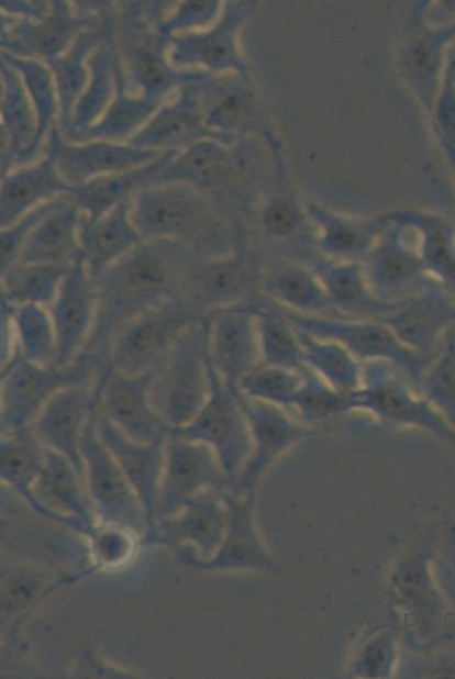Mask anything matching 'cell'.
<instances>
[{
    "mask_svg": "<svg viewBox=\"0 0 455 679\" xmlns=\"http://www.w3.org/2000/svg\"><path fill=\"white\" fill-rule=\"evenodd\" d=\"M292 408L308 420H323L346 411L347 396L331 388L311 369L303 375Z\"/></svg>",
    "mask_w": 455,
    "mask_h": 679,
    "instance_id": "obj_28",
    "label": "cell"
},
{
    "mask_svg": "<svg viewBox=\"0 0 455 679\" xmlns=\"http://www.w3.org/2000/svg\"><path fill=\"white\" fill-rule=\"evenodd\" d=\"M70 220L56 218L46 222L27 242L16 263H64L78 260Z\"/></svg>",
    "mask_w": 455,
    "mask_h": 679,
    "instance_id": "obj_27",
    "label": "cell"
},
{
    "mask_svg": "<svg viewBox=\"0 0 455 679\" xmlns=\"http://www.w3.org/2000/svg\"><path fill=\"white\" fill-rule=\"evenodd\" d=\"M101 388L73 386L58 392L30 426L42 443L66 457L81 471V438L87 423L100 404Z\"/></svg>",
    "mask_w": 455,
    "mask_h": 679,
    "instance_id": "obj_11",
    "label": "cell"
},
{
    "mask_svg": "<svg viewBox=\"0 0 455 679\" xmlns=\"http://www.w3.org/2000/svg\"><path fill=\"white\" fill-rule=\"evenodd\" d=\"M151 372L129 375L107 367L99 377V409L131 438L142 443L166 442L170 428L149 400Z\"/></svg>",
    "mask_w": 455,
    "mask_h": 679,
    "instance_id": "obj_8",
    "label": "cell"
},
{
    "mask_svg": "<svg viewBox=\"0 0 455 679\" xmlns=\"http://www.w3.org/2000/svg\"><path fill=\"white\" fill-rule=\"evenodd\" d=\"M258 297L207 315L211 363L236 393L244 377L262 364L255 320Z\"/></svg>",
    "mask_w": 455,
    "mask_h": 679,
    "instance_id": "obj_6",
    "label": "cell"
},
{
    "mask_svg": "<svg viewBox=\"0 0 455 679\" xmlns=\"http://www.w3.org/2000/svg\"><path fill=\"white\" fill-rule=\"evenodd\" d=\"M126 548L124 539L116 534H108L100 541L99 549L104 559L112 560L120 558Z\"/></svg>",
    "mask_w": 455,
    "mask_h": 679,
    "instance_id": "obj_35",
    "label": "cell"
},
{
    "mask_svg": "<svg viewBox=\"0 0 455 679\" xmlns=\"http://www.w3.org/2000/svg\"><path fill=\"white\" fill-rule=\"evenodd\" d=\"M255 320L263 365L300 374L311 370L298 333L287 320L281 307L262 294L258 297Z\"/></svg>",
    "mask_w": 455,
    "mask_h": 679,
    "instance_id": "obj_18",
    "label": "cell"
},
{
    "mask_svg": "<svg viewBox=\"0 0 455 679\" xmlns=\"http://www.w3.org/2000/svg\"><path fill=\"white\" fill-rule=\"evenodd\" d=\"M207 53L209 57H215V56H221V54L223 53V49L218 45H213L207 49Z\"/></svg>",
    "mask_w": 455,
    "mask_h": 679,
    "instance_id": "obj_40",
    "label": "cell"
},
{
    "mask_svg": "<svg viewBox=\"0 0 455 679\" xmlns=\"http://www.w3.org/2000/svg\"><path fill=\"white\" fill-rule=\"evenodd\" d=\"M420 258L406 245L382 248L363 268L369 289L377 298L390 303H399L420 293L432 280Z\"/></svg>",
    "mask_w": 455,
    "mask_h": 679,
    "instance_id": "obj_15",
    "label": "cell"
},
{
    "mask_svg": "<svg viewBox=\"0 0 455 679\" xmlns=\"http://www.w3.org/2000/svg\"><path fill=\"white\" fill-rule=\"evenodd\" d=\"M197 213L187 205L167 201L147 208L141 215L143 231L151 234H178L196 224Z\"/></svg>",
    "mask_w": 455,
    "mask_h": 679,
    "instance_id": "obj_30",
    "label": "cell"
},
{
    "mask_svg": "<svg viewBox=\"0 0 455 679\" xmlns=\"http://www.w3.org/2000/svg\"><path fill=\"white\" fill-rule=\"evenodd\" d=\"M208 368L210 393L206 404L191 423L171 432L208 445L224 466L232 467L246 449L248 423L240 401L241 393L224 385L211 363L209 352Z\"/></svg>",
    "mask_w": 455,
    "mask_h": 679,
    "instance_id": "obj_7",
    "label": "cell"
},
{
    "mask_svg": "<svg viewBox=\"0 0 455 679\" xmlns=\"http://www.w3.org/2000/svg\"><path fill=\"white\" fill-rule=\"evenodd\" d=\"M41 187L42 181L40 180L32 179L22 181L11 187V190L7 196V202L10 208L16 209L34 197L33 194H35Z\"/></svg>",
    "mask_w": 455,
    "mask_h": 679,
    "instance_id": "obj_34",
    "label": "cell"
},
{
    "mask_svg": "<svg viewBox=\"0 0 455 679\" xmlns=\"http://www.w3.org/2000/svg\"><path fill=\"white\" fill-rule=\"evenodd\" d=\"M387 365L364 364L362 385L347 396V410L363 409L391 423L430 425L435 418L430 402L397 379Z\"/></svg>",
    "mask_w": 455,
    "mask_h": 679,
    "instance_id": "obj_12",
    "label": "cell"
},
{
    "mask_svg": "<svg viewBox=\"0 0 455 679\" xmlns=\"http://www.w3.org/2000/svg\"><path fill=\"white\" fill-rule=\"evenodd\" d=\"M358 242V234L343 225L333 229L326 238L328 246L336 254H349L354 252Z\"/></svg>",
    "mask_w": 455,
    "mask_h": 679,
    "instance_id": "obj_33",
    "label": "cell"
},
{
    "mask_svg": "<svg viewBox=\"0 0 455 679\" xmlns=\"http://www.w3.org/2000/svg\"><path fill=\"white\" fill-rule=\"evenodd\" d=\"M32 586L29 581L24 579H15L11 585L7 588V597L10 603H21L26 602L32 595Z\"/></svg>",
    "mask_w": 455,
    "mask_h": 679,
    "instance_id": "obj_36",
    "label": "cell"
},
{
    "mask_svg": "<svg viewBox=\"0 0 455 679\" xmlns=\"http://www.w3.org/2000/svg\"><path fill=\"white\" fill-rule=\"evenodd\" d=\"M196 261L178 248L152 245L111 264L95 279L96 319L80 356L91 359L103 371L121 331L141 314L180 296Z\"/></svg>",
    "mask_w": 455,
    "mask_h": 679,
    "instance_id": "obj_1",
    "label": "cell"
},
{
    "mask_svg": "<svg viewBox=\"0 0 455 679\" xmlns=\"http://www.w3.org/2000/svg\"><path fill=\"white\" fill-rule=\"evenodd\" d=\"M281 309L296 330L343 346L362 364H389L404 375L415 393H422L426 358L403 345L382 321L310 316Z\"/></svg>",
    "mask_w": 455,
    "mask_h": 679,
    "instance_id": "obj_4",
    "label": "cell"
},
{
    "mask_svg": "<svg viewBox=\"0 0 455 679\" xmlns=\"http://www.w3.org/2000/svg\"><path fill=\"white\" fill-rule=\"evenodd\" d=\"M264 275L243 257L197 260L189 270L180 296L202 314L260 296Z\"/></svg>",
    "mask_w": 455,
    "mask_h": 679,
    "instance_id": "obj_9",
    "label": "cell"
},
{
    "mask_svg": "<svg viewBox=\"0 0 455 679\" xmlns=\"http://www.w3.org/2000/svg\"><path fill=\"white\" fill-rule=\"evenodd\" d=\"M71 264L16 263L2 275L0 301L19 308L40 305L49 308Z\"/></svg>",
    "mask_w": 455,
    "mask_h": 679,
    "instance_id": "obj_20",
    "label": "cell"
},
{
    "mask_svg": "<svg viewBox=\"0 0 455 679\" xmlns=\"http://www.w3.org/2000/svg\"><path fill=\"white\" fill-rule=\"evenodd\" d=\"M436 299L428 287L382 320L409 349L428 358L440 332Z\"/></svg>",
    "mask_w": 455,
    "mask_h": 679,
    "instance_id": "obj_21",
    "label": "cell"
},
{
    "mask_svg": "<svg viewBox=\"0 0 455 679\" xmlns=\"http://www.w3.org/2000/svg\"><path fill=\"white\" fill-rule=\"evenodd\" d=\"M48 311L57 343L55 365L65 366L84 352L96 319V285L82 257L71 264Z\"/></svg>",
    "mask_w": 455,
    "mask_h": 679,
    "instance_id": "obj_10",
    "label": "cell"
},
{
    "mask_svg": "<svg viewBox=\"0 0 455 679\" xmlns=\"http://www.w3.org/2000/svg\"><path fill=\"white\" fill-rule=\"evenodd\" d=\"M101 374L100 367L85 356L65 366H47L26 360L16 349L2 365L0 420L3 433L31 426L58 392L73 386L95 385Z\"/></svg>",
    "mask_w": 455,
    "mask_h": 679,
    "instance_id": "obj_3",
    "label": "cell"
},
{
    "mask_svg": "<svg viewBox=\"0 0 455 679\" xmlns=\"http://www.w3.org/2000/svg\"><path fill=\"white\" fill-rule=\"evenodd\" d=\"M7 305L11 312L16 349L22 357L35 364L55 365L57 343L48 309L40 305Z\"/></svg>",
    "mask_w": 455,
    "mask_h": 679,
    "instance_id": "obj_23",
    "label": "cell"
},
{
    "mask_svg": "<svg viewBox=\"0 0 455 679\" xmlns=\"http://www.w3.org/2000/svg\"><path fill=\"white\" fill-rule=\"evenodd\" d=\"M186 129H187V123H185L181 120L175 119L166 123L163 132L167 136H178L182 134L186 131Z\"/></svg>",
    "mask_w": 455,
    "mask_h": 679,
    "instance_id": "obj_37",
    "label": "cell"
},
{
    "mask_svg": "<svg viewBox=\"0 0 455 679\" xmlns=\"http://www.w3.org/2000/svg\"><path fill=\"white\" fill-rule=\"evenodd\" d=\"M303 375L306 374L260 364L244 377L240 392L254 400L289 408L293 404Z\"/></svg>",
    "mask_w": 455,
    "mask_h": 679,
    "instance_id": "obj_25",
    "label": "cell"
},
{
    "mask_svg": "<svg viewBox=\"0 0 455 679\" xmlns=\"http://www.w3.org/2000/svg\"><path fill=\"white\" fill-rule=\"evenodd\" d=\"M260 293L299 314L344 319L332 305L317 275L306 269L292 268L265 276Z\"/></svg>",
    "mask_w": 455,
    "mask_h": 679,
    "instance_id": "obj_19",
    "label": "cell"
},
{
    "mask_svg": "<svg viewBox=\"0 0 455 679\" xmlns=\"http://www.w3.org/2000/svg\"><path fill=\"white\" fill-rule=\"evenodd\" d=\"M165 504L177 508L213 472L210 447L169 433L165 443Z\"/></svg>",
    "mask_w": 455,
    "mask_h": 679,
    "instance_id": "obj_17",
    "label": "cell"
},
{
    "mask_svg": "<svg viewBox=\"0 0 455 679\" xmlns=\"http://www.w3.org/2000/svg\"><path fill=\"white\" fill-rule=\"evenodd\" d=\"M134 242L135 235L124 219L113 216L100 224L90 235L82 257L93 280L122 258Z\"/></svg>",
    "mask_w": 455,
    "mask_h": 679,
    "instance_id": "obj_26",
    "label": "cell"
},
{
    "mask_svg": "<svg viewBox=\"0 0 455 679\" xmlns=\"http://www.w3.org/2000/svg\"><path fill=\"white\" fill-rule=\"evenodd\" d=\"M332 305L344 319L382 320L396 312L407 300L390 303L377 298L369 289L363 268L356 263H329L314 271Z\"/></svg>",
    "mask_w": 455,
    "mask_h": 679,
    "instance_id": "obj_14",
    "label": "cell"
},
{
    "mask_svg": "<svg viewBox=\"0 0 455 679\" xmlns=\"http://www.w3.org/2000/svg\"><path fill=\"white\" fill-rule=\"evenodd\" d=\"M213 164L212 160L210 158H206V157H198L196 158L193 165H192V169L198 172V174H208L211 172L214 168H213Z\"/></svg>",
    "mask_w": 455,
    "mask_h": 679,
    "instance_id": "obj_38",
    "label": "cell"
},
{
    "mask_svg": "<svg viewBox=\"0 0 455 679\" xmlns=\"http://www.w3.org/2000/svg\"><path fill=\"white\" fill-rule=\"evenodd\" d=\"M98 434L142 500L151 505L154 489L165 461V443H142L127 436L98 410Z\"/></svg>",
    "mask_w": 455,
    "mask_h": 679,
    "instance_id": "obj_16",
    "label": "cell"
},
{
    "mask_svg": "<svg viewBox=\"0 0 455 679\" xmlns=\"http://www.w3.org/2000/svg\"><path fill=\"white\" fill-rule=\"evenodd\" d=\"M98 409L87 423L81 438V455L89 471L92 493L101 510L111 520L131 523L135 505L123 471L102 443L97 430Z\"/></svg>",
    "mask_w": 455,
    "mask_h": 679,
    "instance_id": "obj_13",
    "label": "cell"
},
{
    "mask_svg": "<svg viewBox=\"0 0 455 679\" xmlns=\"http://www.w3.org/2000/svg\"><path fill=\"white\" fill-rule=\"evenodd\" d=\"M143 70L148 81L157 82L162 78V70L155 64H145Z\"/></svg>",
    "mask_w": 455,
    "mask_h": 679,
    "instance_id": "obj_39",
    "label": "cell"
},
{
    "mask_svg": "<svg viewBox=\"0 0 455 679\" xmlns=\"http://www.w3.org/2000/svg\"><path fill=\"white\" fill-rule=\"evenodd\" d=\"M213 519L214 516L209 514L208 508L202 507V502H197L182 517L178 532L185 538L196 541L202 547L213 536Z\"/></svg>",
    "mask_w": 455,
    "mask_h": 679,
    "instance_id": "obj_31",
    "label": "cell"
},
{
    "mask_svg": "<svg viewBox=\"0 0 455 679\" xmlns=\"http://www.w3.org/2000/svg\"><path fill=\"white\" fill-rule=\"evenodd\" d=\"M208 352L206 315L180 335L162 364L151 371L152 407L171 431L191 423L209 398Z\"/></svg>",
    "mask_w": 455,
    "mask_h": 679,
    "instance_id": "obj_2",
    "label": "cell"
},
{
    "mask_svg": "<svg viewBox=\"0 0 455 679\" xmlns=\"http://www.w3.org/2000/svg\"><path fill=\"white\" fill-rule=\"evenodd\" d=\"M46 449L30 426L4 434L2 476L14 485H27L41 475Z\"/></svg>",
    "mask_w": 455,
    "mask_h": 679,
    "instance_id": "obj_24",
    "label": "cell"
},
{
    "mask_svg": "<svg viewBox=\"0 0 455 679\" xmlns=\"http://www.w3.org/2000/svg\"><path fill=\"white\" fill-rule=\"evenodd\" d=\"M307 365L331 388L348 396L362 385L363 366L346 348L296 330Z\"/></svg>",
    "mask_w": 455,
    "mask_h": 679,
    "instance_id": "obj_22",
    "label": "cell"
},
{
    "mask_svg": "<svg viewBox=\"0 0 455 679\" xmlns=\"http://www.w3.org/2000/svg\"><path fill=\"white\" fill-rule=\"evenodd\" d=\"M206 315L181 296L131 321L113 343L108 366L129 375L155 370L180 335Z\"/></svg>",
    "mask_w": 455,
    "mask_h": 679,
    "instance_id": "obj_5",
    "label": "cell"
},
{
    "mask_svg": "<svg viewBox=\"0 0 455 679\" xmlns=\"http://www.w3.org/2000/svg\"><path fill=\"white\" fill-rule=\"evenodd\" d=\"M269 232L278 237H286L292 234L297 225L295 211L285 203L274 204L264 218Z\"/></svg>",
    "mask_w": 455,
    "mask_h": 679,
    "instance_id": "obj_32",
    "label": "cell"
},
{
    "mask_svg": "<svg viewBox=\"0 0 455 679\" xmlns=\"http://www.w3.org/2000/svg\"><path fill=\"white\" fill-rule=\"evenodd\" d=\"M73 464L60 453L46 449L45 464L42 469L41 485L45 494L66 508L80 510L79 496L76 493Z\"/></svg>",
    "mask_w": 455,
    "mask_h": 679,
    "instance_id": "obj_29",
    "label": "cell"
}]
</instances>
